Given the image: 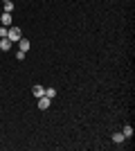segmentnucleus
Segmentation results:
<instances>
[{"label":"nucleus","mask_w":135,"mask_h":151,"mask_svg":"<svg viewBox=\"0 0 135 151\" xmlns=\"http://www.w3.org/2000/svg\"><path fill=\"white\" fill-rule=\"evenodd\" d=\"M0 50L9 52V50H11V41H9V38H0Z\"/></svg>","instance_id":"obj_3"},{"label":"nucleus","mask_w":135,"mask_h":151,"mask_svg":"<svg viewBox=\"0 0 135 151\" xmlns=\"http://www.w3.org/2000/svg\"><path fill=\"white\" fill-rule=\"evenodd\" d=\"M2 2H11V0H2Z\"/></svg>","instance_id":"obj_12"},{"label":"nucleus","mask_w":135,"mask_h":151,"mask_svg":"<svg viewBox=\"0 0 135 151\" xmlns=\"http://www.w3.org/2000/svg\"><path fill=\"white\" fill-rule=\"evenodd\" d=\"M45 97L54 99V97H56V90H54V88H45Z\"/></svg>","instance_id":"obj_9"},{"label":"nucleus","mask_w":135,"mask_h":151,"mask_svg":"<svg viewBox=\"0 0 135 151\" xmlns=\"http://www.w3.org/2000/svg\"><path fill=\"white\" fill-rule=\"evenodd\" d=\"M122 133H124V138H131V135H133V126H131V124H126Z\"/></svg>","instance_id":"obj_8"},{"label":"nucleus","mask_w":135,"mask_h":151,"mask_svg":"<svg viewBox=\"0 0 135 151\" xmlns=\"http://www.w3.org/2000/svg\"><path fill=\"white\" fill-rule=\"evenodd\" d=\"M5 12H7V14L14 12V2H5Z\"/></svg>","instance_id":"obj_10"},{"label":"nucleus","mask_w":135,"mask_h":151,"mask_svg":"<svg viewBox=\"0 0 135 151\" xmlns=\"http://www.w3.org/2000/svg\"><path fill=\"white\" fill-rule=\"evenodd\" d=\"M50 104H52V99H50V97H45V95H43V97H39V108H41V111L50 108Z\"/></svg>","instance_id":"obj_2"},{"label":"nucleus","mask_w":135,"mask_h":151,"mask_svg":"<svg viewBox=\"0 0 135 151\" xmlns=\"http://www.w3.org/2000/svg\"><path fill=\"white\" fill-rule=\"evenodd\" d=\"M18 50L20 52H27V50H29V41H27V38H20V41H18Z\"/></svg>","instance_id":"obj_5"},{"label":"nucleus","mask_w":135,"mask_h":151,"mask_svg":"<svg viewBox=\"0 0 135 151\" xmlns=\"http://www.w3.org/2000/svg\"><path fill=\"white\" fill-rule=\"evenodd\" d=\"M7 38H9L11 43H18L20 38H23V36H20V29H18V27H9V29H7Z\"/></svg>","instance_id":"obj_1"},{"label":"nucleus","mask_w":135,"mask_h":151,"mask_svg":"<svg viewBox=\"0 0 135 151\" xmlns=\"http://www.w3.org/2000/svg\"><path fill=\"white\" fill-rule=\"evenodd\" d=\"M0 20H2V27H11V14H7V12H5Z\"/></svg>","instance_id":"obj_4"},{"label":"nucleus","mask_w":135,"mask_h":151,"mask_svg":"<svg viewBox=\"0 0 135 151\" xmlns=\"http://www.w3.org/2000/svg\"><path fill=\"white\" fill-rule=\"evenodd\" d=\"M32 93H34V97L39 99V97H43V95H45V88H43V86H34Z\"/></svg>","instance_id":"obj_6"},{"label":"nucleus","mask_w":135,"mask_h":151,"mask_svg":"<svg viewBox=\"0 0 135 151\" xmlns=\"http://www.w3.org/2000/svg\"><path fill=\"white\" fill-rule=\"evenodd\" d=\"M124 140H126V138H124V133H113V142H117V145H122Z\"/></svg>","instance_id":"obj_7"},{"label":"nucleus","mask_w":135,"mask_h":151,"mask_svg":"<svg viewBox=\"0 0 135 151\" xmlns=\"http://www.w3.org/2000/svg\"><path fill=\"white\" fill-rule=\"evenodd\" d=\"M0 36H2V38H7V27H0Z\"/></svg>","instance_id":"obj_11"}]
</instances>
